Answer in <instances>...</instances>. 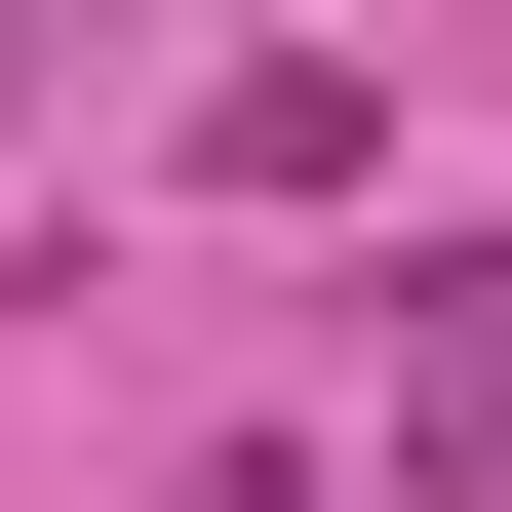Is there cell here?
<instances>
[{"instance_id":"cell-1","label":"cell","mask_w":512,"mask_h":512,"mask_svg":"<svg viewBox=\"0 0 512 512\" xmlns=\"http://www.w3.org/2000/svg\"><path fill=\"white\" fill-rule=\"evenodd\" d=\"M0 119H40V40H0Z\"/></svg>"}]
</instances>
